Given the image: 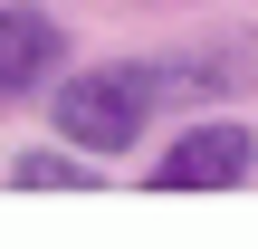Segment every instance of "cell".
Listing matches in <instances>:
<instances>
[{"instance_id": "7a4b0ae2", "label": "cell", "mask_w": 258, "mask_h": 249, "mask_svg": "<svg viewBox=\"0 0 258 249\" xmlns=\"http://www.w3.org/2000/svg\"><path fill=\"white\" fill-rule=\"evenodd\" d=\"M249 173H258V134L230 125V115H211V125H191L182 144H163L153 192H230V182H249Z\"/></svg>"}, {"instance_id": "277c9868", "label": "cell", "mask_w": 258, "mask_h": 249, "mask_svg": "<svg viewBox=\"0 0 258 249\" xmlns=\"http://www.w3.org/2000/svg\"><path fill=\"white\" fill-rule=\"evenodd\" d=\"M10 182L19 192H96V154H10Z\"/></svg>"}, {"instance_id": "6da1fadb", "label": "cell", "mask_w": 258, "mask_h": 249, "mask_svg": "<svg viewBox=\"0 0 258 249\" xmlns=\"http://www.w3.org/2000/svg\"><path fill=\"white\" fill-rule=\"evenodd\" d=\"M153 106H163L153 67H144V58H124V67H86V77H67V86H57V106H48V125L105 163V154H134V134L153 125Z\"/></svg>"}, {"instance_id": "3957f363", "label": "cell", "mask_w": 258, "mask_h": 249, "mask_svg": "<svg viewBox=\"0 0 258 249\" xmlns=\"http://www.w3.org/2000/svg\"><path fill=\"white\" fill-rule=\"evenodd\" d=\"M57 48H67V38H57V19H48V10H29V0H10V10H0V106H10V96H29V86L57 67Z\"/></svg>"}]
</instances>
